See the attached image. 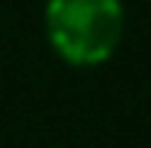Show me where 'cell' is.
<instances>
[{"mask_svg": "<svg viewBox=\"0 0 151 148\" xmlns=\"http://www.w3.org/2000/svg\"><path fill=\"white\" fill-rule=\"evenodd\" d=\"M45 32L52 48L74 68L106 61L122 39L119 0H48Z\"/></svg>", "mask_w": 151, "mask_h": 148, "instance_id": "obj_1", "label": "cell"}]
</instances>
